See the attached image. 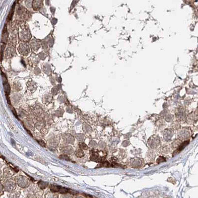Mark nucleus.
<instances>
[{"label": "nucleus", "mask_w": 198, "mask_h": 198, "mask_svg": "<svg viewBox=\"0 0 198 198\" xmlns=\"http://www.w3.org/2000/svg\"><path fill=\"white\" fill-rule=\"evenodd\" d=\"M39 144H40L43 147H45V143L43 142V141H39Z\"/></svg>", "instance_id": "6"}, {"label": "nucleus", "mask_w": 198, "mask_h": 198, "mask_svg": "<svg viewBox=\"0 0 198 198\" xmlns=\"http://www.w3.org/2000/svg\"><path fill=\"white\" fill-rule=\"evenodd\" d=\"M11 107V110H12V111L13 112V114H14V115L16 117V118H17V114H16V111H15V109L14 108V107L12 106H10Z\"/></svg>", "instance_id": "5"}, {"label": "nucleus", "mask_w": 198, "mask_h": 198, "mask_svg": "<svg viewBox=\"0 0 198 198\" xmlns=\"http://www.w3.org/2000/svg\"><path fill=\"white\" fill-rule=\"evenodd\" d=\"M17 1H19V0H17Z\"/></svg>", "instance_id": "7"}, {"label": "nucleus", "mask_w": 198, "mask_h": 198, "mask_svg": "<svg viewBox=\"0 0 198 198\" xmlns=\"http://www.w3.org/2000/svg\"><path fill=\"white\" fill-rule=\"evenodd\" d=\"M15 3L13 4V6H12V9H11V11H10V13H9V15H8V18L10 19V20H11V19H12V17H13V15H14V10H15Z\"/></svg>", "instance_id": "2"}, {"label": "nucleus", "mask_w": 198, "mask_h": 198, "mask_svg": "<svg viewBox=\"0 0 198 198\" xmlns=\"http://www.w3.org/2000/svg\"><path fill=\"white\" fill-rule=\"evenodd\" d=\"M60 186H54L52 185L51 187V190L53 192H59V189H60Z\"/></svg>", "instance_id": "3"}, {"label": "nucleus", "mask_w": 198, "mask_h": 198, "mask_svg": "<svg viewBox=\"0 0 198 198\" xmlns=\"http://www.w3.org/2000/svg\"><path fill=\"white\" fill-rule=\"evenodd\" d=\"M84 154L83 153L81 152V151H77L76 152V155L78 157H82V156H83Z\"/></svg>", "instance_id": "4"}, {"label": "nucleus", "mask_w": 198, "mask_h": 198, "mask_svg": "<svg viewBox=\"0 0 198 198\" xmlns=\"http://www.w3.org/2000/svg\"><path fill=\"white\" fill-rule=\"evenodd\" d=\"M188 144H189V141H185L184 143H182V144L180 145V146L179 147V148L176 151V152H177V153L179 152H180L187 145H188Z\"/></svg>", "instance_id": "1"}]
</instances>
